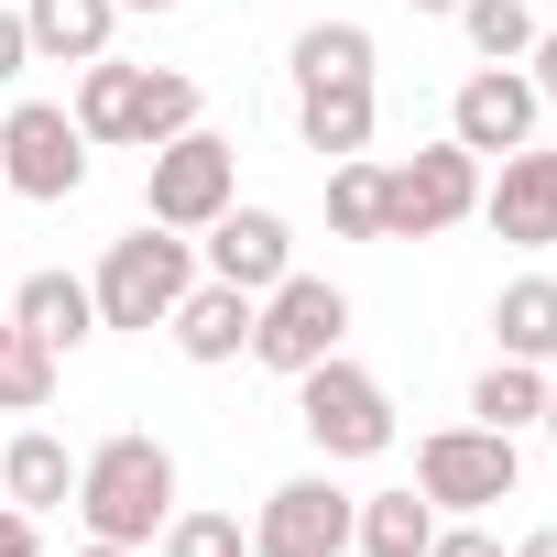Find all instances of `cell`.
Here are the masks:
<instances>
[{
    "instance_id": "6da1fadb",
    "label": "cell",
    "mask_w": 557,
    "mask_h": 557,
    "mask_svg": "<svg viewBox=\"0 0 557 557\" xmlns=\"http://www.w3.org/2000/svg\"><path fill=\"white\" fill-rule=\"evenodd\" d=\"M77 513H88V535H110V546H153L164 513H175V448L143 437V426L99 437V448L77 459Z\"/></svg>"
},
{
    "instance_id": "7a4b0ae2",
    "label": "cell",
    "mask_w": 557,
    "mask_h": 557,
    "mask_svg": "<svg viewBox=\"0 0 557 557\" xmlns=\"http://www.w3.org/2000/svg\"><path fill=\"white\" fill-rule=\"evenodd\" d=\"M186 285H197V240H186V230H153V219H143L132 240H110L99 273H88L99 329H164Z\"/></svg>"
},
{
    "instance_id": "3957f363",
    "label": "cell",
    "mask_w": 557,
    "mask_h": 557,
    "mask_svg": "<svg viewBox=\"0 0 557 557\" xmlns=\"http://www.w3.org/2000/svg\"><path fill=\"white\" fill-rule=\"evenodd\" d=\"M230 197H240V143H230V132L197 121V132H175V143L143 153V219H153V230H186V240H197Z\"/></svg>"
},
{
    "instance_id": "277c9868",
    "label": "cell",
    "mask_w": 557,
    "mask_h": 557,
    "mask_svg": "<svg viewBox=\"0 0 557 557\" xmlns=\"http://www.w3.org/2000/svg\"><path fill=\"white\" fill-rule=\"evenodd\" d=\"M296 426L318 437V459L339 470V459H383L394 448V394L361 372V361H318V372H296Z\"/></svg>"
},
{
    "instance_id": "5b68a950",
    "label": "cell",
    "mask_w": 557,
    "mask_h": 557,
    "mask_svg": "<svg viewBox=\"0 0 557 557\" xmlns=\"http://www.w3.org/2000/svg\"><path fill=\"white\" fill-rule=\"evenodd\" d=\"M350 339V296L329 285V273H285V285H273V296H251V361L262 372H318L329 350Z\"/></svg>"
},
{
    "instance_id": "8992f818",
    "label": "cell",
    "mask_w": 557,
    "mask_h": 557,
    "mask_svg": "<svg viewBox=\"0 0 557 557\" xmlns=\"http://www.w3.org/2000/svg\"><path fill=\"white\" fill-rule=\"evenodd\" d=\"M459 219H481V153L426 143V153L383 164V240H437Z\"/></svg>"
},
{
    "instance_id": "52a82bcc",
    "label": "cell",
    "mask_w": 557,
    "mask_h": 557,
    "mask_svg": "<svg viewBox=\"0 0 557 557\" xmlns=\"http://www.w3.org/2000/svg\"><path fill=\"white\" fill-rule=\"evenodd\" d=\"M513 481H524V459H513L503 426H437V437H416V492L437 513H492V503H513Z\"/></svg>"
},
{
    "instance_id": "ba28073f",
    "label": "cell",
    "mask_w": 557,
    "mask_h": 557,
    "mask_svg": "<svg viewBox=\"0 0 557 557\" xmlns=\"http://www.w3.org/2000/svg\"><path fill=\"white\" fill-rule=\"evenodd\" d=\"M0 186L66 208V197L88 186V132H77L55 99H12V121H0Z\"/></svg>"
},
{
    "instance_id": "9c48e42d",
    "label": "cell",
    "mask_w": 557,
    "mask_h": 557,
    "mask_svg": "<svg viewBox=\"0 0 557 557\" xmlns=\"http://www.w3.org/2000/svg\"><path fill=\"white\" fill-rule=\"evenodd\" d=\"M350 492L329 470H296V481H273L262 513H251V557H339L350 546Z\"/></svg>"
},
{
    "instance_id": "30bf717a",
    "label": "cell",
    "mask_w": 557,
    "mask_h": 557,
    "mask_svg": "<svg viewBox=\"0 0 557 557\" xmlns=\"http://www.w3.org/2000/svg\"><path fill=\"white\" fill-rule=\"evenodd\" d=\"M197 262H208V285H240V296H273L296 273V230L273 219V208H219L208 230H197Z\"/></svg>"
},
{
    "instance_id": "8fae6325",
    "label": "cell",
    "mask_w": 557,
    "mask_h": 557,
    "mask_svg": "<svg viewBox=\"0 0 557 557\" xmlns=\"http://www.w3.org/2000/svg\"><path fill=\"white\" fill-rule=\"evenodd\" d=\"M535 110H546V99H535V77L481 66V77H459V99H448V143L503 164V153H524V143H535Z\"/></svg>"
},
{
    "instance_id": "7c38bea8",
    "label": "cell",
    "mask_w": 557,
    "mask_h": 557,
    "mask_svg": "<svg viewBox=\"0 0 557 557\" xmlns=\"http://www.w3.org/2000/svg\"><path fill=\"white\" fill-rule=\"evenodd\" d=\"M481 219H492L513 251H546V240H557V153H535V143L503 153V175L481 186Z\"/></svg>"
},
{
    "instance_id": "4fadbf2b",
    "label": "cell",
    "mask_w": 557,
    "mask_h": 557,
    "mask_svg": "<svg viewBox=\"0 0 557 557\" xmlns=\"http://www.w3.org/2000/svg\"><path fill=\"white\" fill-rule=\"evenodd\" d=\"M372 121H383L372 77H329V88H296V132H307V153H329V164L372 153Z\"/></svg>"
},
{
    "instance_id": "5bb4252c",
    "label": "cell",
    "mask_w": 557,
    "mask_h": 557,
    "mask_svg": "<svg viewBox=\"0 0 557 557\" xmlns=\"http://www.w3.org/2000/svg\"><path fill=\"white\" fill-rule=\"evenodd\" d=\"M164 329H175V350H186L197 372H219V361L251 350V296H240V285H186Z\"/></svg>"
},
{
    "instance_id": "9a60e30c",
    "label": "cell",
    "mask_w": 557,
    "mask_h": 557,
    "mask_svg": "<svg viewBox=\"0 0 557 557\" xmlns=\"http://www.w3.org/2000/svg\"><path fill=\"white\" fill-rule=\"evenodd\" d=\"M110 23H121V0H23V34L55 66H99L110 55Z\"/></svg>"
},
{
    "instance_id": "2e32d148",
    "label": "cell",
    "mask_w": 557,
    "mask_h": 557,
    "mask_svg": "<svg viewBox=\"0 0 557 557\" xmlns=\"http://www.w3.org/2000/svg\"><path fill=\"white\" fill-rule=\"evenodd\" d=\"M0 503H23V513H55V503H77V459H66V437L23 426L12 448H0Z\"/></svg>"
},
{
    "instance_id": "e0dca14e",
    "label": "cell",
    "mask_w": 557,
    "mask_h": 557,
    "mask_svg": "<svg viewBox=\"0 0 557 557\" xmlns=\"http://www.w3.org/2000/svg\"><path fill=\"white\" fill-rule=\"evenodd\" d=\"M12 329H34V339H45V350L66 361V350H77V339L99 329V296L77 285V273H34V285L12 296Z\"/></svg>"
},
{
    "instance_id": "ac0fdd59",
    "label": "cell",
    "mask_w": 557,
    "mask_h": 557,
    "mask_svg": "<svg viewBox=\"0 0 557 557\" xmlns=\"http://www.w3.org/2000/svg\"><path fill=\"white\" fill-rule=\"evenodd\" d=\"M492 339L503 361H557V273H524V285L492 296Z\"/></svg>"
},
{
    "instance_id": "d6986e66",
    "label": "cell",
    "mask_w": 557,
    "mask_h": 557,
    "mask_svg": "<svg viewBox=\"0 0 557 557\" xmlns=\"http://www.w3.org/2000/svg\"><path fill=\"white\" fill-rule=\"evenodd\" d=\"M426 535H437V503L426 492H372L350 513V546L361 557H426Z\"/></svg>"
},
{
    "instance_id": "ffe728a7",
    "label": "cell",
    "mask_w": 557,
    "mask_h": 557,
    "mask_svg": "<svg viewBox=\"0 0 557 557\" xmlns=\"http://www.w3.org/2000/svg\"><path fill=\"white\" fill-rule=\"evenodd\" d=\"M132 99H143V66H121V55H99V66H77V132L88 143H132Z\"/></svg>"
},
{
    "instance_id": "44dd1931",
    "label": "cell",
    "mask_w": 557,
    "mask_h": 557,
    "mask_svg": "<svg viewBox=\"0 0 557 557\" xmlns=\"http://www.w3.org/2000/svg\"><path fill=\"white\" fill-rule=\"evenodd\" d=\"M535 416H546V361H503V350H492V372L470 383V426H503V437H513V426H535Z\"/></svg>"
},
{
    "instance_id": "7402d4cb",
    "label": "cell",
    "mask_w": 557,
    "mask_h": 557,
    "mask_svg": "<svg viewBox=\"0 0 557 557\" xmlns=\"http://www.w3.org/2000/svg\"><path fill=\"white\" fill-rule=\"evenodd\" d=\"M329 77H372V23H307L296 34V88H329Z\"/></svg>"
},
{
    "instance_id": "603a6c76",
    "label": "cell",
    "mask_w": 557,
    "mask_h": 557,
    "mask_svg": "<svg viewBox=\"0 0 557 557\" xmlns=\"http://www.w3.org/2000/svg\"><path fill=\"white\" fill-rule=\"evenodd\" d=\"M175 132H197V77L143 66V99H132V153H153V143H175Z\"/></svg>"
},
{
    "instance_id": "cb8c5ba5",
    "label": "cell",
    "mask_w": 557,
    "mask_h": 557,
    "mask_svg": "<svg viewBox=\"0 0 557 557\" xmlns=\"http://www.w3.org/2000/svg\"><path fill=\"white\" fill-rule=\"evenodd\" d=\"M55 405V350L34 329H0V416H45Z\"/></svg>"
},
{
    "instance_id": "d4e9b609",
    "label": "cell",
    "mask_w": 557,
    "mask_h": 557,
    "mask_svg": "<svg viewBox=\"0 0 557 557\" xmlns=\"http://www.w3.org/2000/svg\"><path fill=\"white\" fill-rule=\"evenodd\" d=\"M329 230H339V240H383V164H372V153L329 164Z\"/></svg>"
},
{
    "instance_id": "484cf974",
    "label": "cell",
    "mask_w": 557,
    "mask_h": 557,
    "mask_svg": "<svg viewBox=\"0 0 557 557\" xmlns=\"http://www.w3.org/2000/svg\"><path fill=\"white\" fill-rule=\"evenodd\" d=\"M448 23L470 34V55H481V66H513V55L535 45V12H524V0H459Z\"/></svg>"
},
{
    "instance_id": "4316f807",
    "label": "cell",
    "mask_w": 557,
    "mask_h": 557,
    "mask_svg": "<svg viewBox=\"0 0 557 557\" xmlns=\"http://www.w3.org/2000/svg\"><path fill=\"white\" fill-rule=\"evenodd\" d=\"M164 557H251L240 513H164Z\"/></svg>"
},
{
    "instance_id": "83f0119b",
    "label": "cell",
    "mask_w": 557,
    "mask_h": 557,
    "mask_svg": "<svg viewBox=\"0 0 557 557\" xmlns=\"http://www.w3.org/2000/svg\"><path fill=\"white\" fill-rule=\"evenodd\" d=\"M426 557H503V546H492V535L459 513V524H437V535H426Z\"/></svg>"
},
{
    "instance_id": "f1b7e54d",
    "label": "cell",
    "mask_w": 557,
    "mask_h": 557,
    "mask_svg": "<svg viewBox=\"0 0 557 557\" xmlns=\"http://www.w3.org/2000/svg\"><path fill=\"white\" fill-rule=\"evenodd\" d=\"M0 557H45V524L23 503H0Z\"/></svg>"
},
{
    "instance_id": "f546056e",
    "label": "cell",
    "mask_w": 557,
    "mask_h": 557,
    "mask_svg": "<svg viewBox=\"0 0 557 557\" xmlns=\"http://www.w3.org/2000/svg\"><path fill=\"white\" fill-rule=\"evenodd\" d=\"M23 66H34V34H23V12H0V88H12Z\"/></svg>"
},
{
    "instance_id": "4dcf8cb0",
    "label": "cell",
    "mask_w": 557,
    "mask_h": 557,
    "mask_svg": "<svg viewBox=\"0 0 557 557\" xmlns=\"http://www.w3.org/2000/svg\"><path fill=\"white\" fill-rule=\"evenodd\" d=\"M524 77H535V99H557V34H535V45H524Z\"/></svg>"
},
{
    "instance_id": "1f68e13d",
    "label": "cell",
    "mask_w": 557,
    "mask_h": 557,
    "mask_svg": "<svg viewBox=\"0 0 557 557\" xmlns=\"http://www.w3.org/2000/svg\"><path fill=\"white\" fill-rule=\"evenodd\" d=\"M503 557H557V524H535L524 546H503Z\"/></svg>"
},
{
    "instance_id": "d6a6232c",
    "label": "cell",
    "mask_w": 557,
    "mask_h": 557,
    "mask_svg": "<svg viewBox=\"0 0 557 557\" xmlns=\"http://www.w3.org/2000/svg\"><path fill=\"white\" fill-rule=\"evenodd\" d=\"M77 557H132V546H110V535H88V546H77Z\"/></svg>"
},
{
    "instance_id": "836d02e7",
    "label": "cell",
    "mask_w": 557,
    "mask_h": 557,
    "mask_svg": "<svg viewBox=\"0 0 557 557\" xmlns=\"http://www.w3.org/2000/svg\"><path fill=\"white\" fill-rule=\"evenodd\" d=\"M121 12H186V0H121Z\"/></svg>"
},
{
    "instance_id": "e575fe53",
    "label": "cell",
    "mask_w": 557,
    "mask_h": 557,
    "mask_svg": "<svg viewBox=\"0 0 557 557\" xmlns=\"http://www.w3.org/2000/svg\"><path fill=\"white\" fill-rule=\"evenodd\" d=\"M535 426H546V437H557V383H546V416H535Z\"/></svg>"
},
{
    "instance_id": "d590c367",
    "label": "cell",
    "mask_w": 557,
    "mask_h": 557,
    "mask_svg": "<svg viewBox=\"0 0 557 557\" xmlns=\"http://www.w3.org/2000/svg\"><path fill=\"white\" fill-rule=\"evenodd\" d=\"M405 12H459V0H405Z\"/></svg>"
},
{
    "instance_id": "8d00e7d4",
    "label": "cell",
    "mask_w": 557,
    "mask_h": 557,
    "mask_svg": "<svg viewBox=\"0 0 557 557\" xmlns=\"http://www.w3.org/2000/svg\"><path fill=\"white\" fill-rule=\"evenodd\" d=\"M0 329H12V307H0Z\"/></svg>"
},
{
    "instance_id": "74e56055",
    "label": "cell",
    "mask_w": 557,
    "mask_h": 557,
    "mask_svg": "<svg viewBox=\"0 0 557 557\" xmlns=\"http://www.w3.org/2000/svg\"><path fill=\"white\" fill-rule=\"evenodd\" d=\"M0 197H12V186H0Z\"/></svg>"
},
{
    "instance_id": "f35d334b",
    "label": "cell",
    "mask_w": 557,
    "mask_h": 557,
    "mask_svg": "<svg viewBox=\"0 0 557 557\" xmlns=\"http://www.w3.org/2000/svg\"><path fill=\"white\" fill-rule=\"evenodd\" d=\"M546 153H557V143H546Z\"/></svg>"
}]
</instances>
